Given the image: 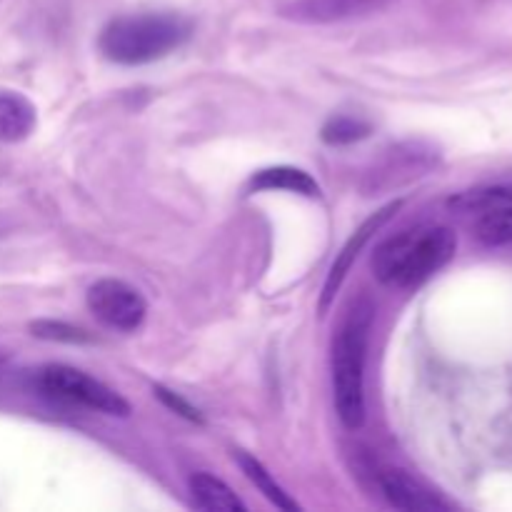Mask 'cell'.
Segmentation results:
<instances>
[{
  "label": "cell",
  "instance_id": "obj_1",
  "mask_svg": "<svg viewBox=\"0 0 512 512\" xmlns=\"http://www.w3.org/2000/svg\"><path fill=\"white\" fill-rule=\"evenodd\" d=\"M458 238L445 225H418L400 230L375 248L373 273L380 285L415 290L455 258Z\"/></svg>",
  "mask_w": 512,
  "mask_h": 512
},
{
  "label": "cell",
  "instance_id": "obj_2",
  "mask_svg": "<svg viewBox=\"0 0 512 512\" xmlns=\"http://www.w3.org/2000/svg\"><path fill=\"white\" fill-rule=\"evenodd\" d=\"M193 23L180 13H135L113 18L98 35V50L115 65H148L183 48Z\"/></svg>",
  "mask_w": 512,
  "mask_h": 512
},
{
  "label": "cell",
  "instance_id": "obj_3",
  "mask_svg": "<svg viewBox=\"0 0 512 512\" xmlns=\"http://www.w3.org/2000/svg\"><path fill=\"white\" fill-rule=\"evenodd\" d=\"M373 328V308L365 300L348 310L333 338V395L345 428L365 423V358Z\"/></svg>",
  "mask_w": 512,
  "mask_h": 512
},
{
  "label": "cell",
  "instance_id": "obj_4",
  "mask_svg": "<svg viewBox=\"0 0 512 512\" xmlns=\"http://www.w3.org/2000/svg\"><path fill=\"white\" fill-rule=\"evenodd\" d=\"M35 390L53 403L70 405V408H85L93 413L113 415V418H128V400L105 383L95 380L93 375L83 373L70 365H45L33 378Z\"/></svg>",
  "mask_w": 512,
  "mask_h": 512
},
{
  "label": "cell",
  "instance_id": "obj_5",
  "mask_svg": "<svg viewBox=\"0 0 512 512\" xmlns=\"http://www.w3.org/2000/svg\"><path fill=\"white\" fill-rule=\"evenodd\" d=\"M88 310L108 328L120 333H133L143 325L148 315V303L133 285L115 278H103L93 283L85 295Z\"/></svg>",
  "mask_w": 512,
  "mask_h": 512
},
{
  "label": "cell",
  "instance_id": "obj_6",
  "mask_svg": "<svg viewBox=\"0 0 512 512\" xmlns=\"http://www.w3.org/2000/svg\"><path fill=\"white\" fill-rule=\"evenodd\" d=\"M400 205H403V200H395V203L385 205L383 210H378L375 215H370L368 220H365L363 225H360L358 230H355L353 235L348 238V243L343 245V250L338 253V258H335L333 268H330L328 273V280H325V288H323V298H320V313H328L330 303H333V298L338 295L340 285H343L345 275L350 273V268H353V263L358 260L360 250L365 248V243H368L370 238H373L375 233H378L380 228H383L385 223H388L390 218H393V213H398Z\"/></svg>",
  "mask_w": 512,
  "mask_h": 512
},
{
  "label": "cell",
  "instance_id": "obj_7",
  "mask_svg": "<svg viewBox=\"0 0 512 512\" xmlns=\"http://www.w3.org/2000/svg\"><path fill=\"white\" fill-rule=\"evenodd\" d=\"M393 0H290L283 15L298 23H340L385 10Z\"/></svg>",
  "mask_w": 512,
  "mask_h": 512
},
{
  "label": "cell",
  "instance_id": "obj_8",
  "mask_svg": "<svg viewBox=\"0 0 512 512\" xmlns=\"http://www.w3.org/2000/svg\"><path fill=\"white\" fill-rule=\"evenodd\" d=\"M378 485H380V493H383V498L398 510L423 512V510H448L450 508V505L445 503L440 495H435L433 490L425 488L420 480L410 478L405 470H398V468L380 470Z\"/></svg>",
  "mask_w": 512,
  "mask_h": 512
},
{
  "label": "cell",
  "instance_id": "obj_9",
  "mask_svg": "<svg viewBox=\"0 0 512 512\" xmlns=\"http://www.w3.org/2000/svg\"><path fill=\"white\" fill-rule=\"evenodd\" d=\"M270 190H285V193L303 195V198H320V185L305 170L293 165H275V168L258 170L250 178L248 193H270Z\"/></svg>",
  "mask_w": 512,
  "mask_h": 512
},
{
  "label": "cell",
  "instance_id": "obj_10",
  "mask_svg": "<svg viewBox=\"0 0 512 512\" xmlns=\"http://www.w3.org/2000/svg\"><path fill=\"white\" fill-rule=\"evenodd\" d=\"M38 125V110L25 95L3 90L0 93V143H20Z\"/></svg>",
  "mask_w": 512,
  "mask_h": 512
},
{
  "label": "cell",
  "instance_id": "obj_11",
  "mask_svg": "<svg viewBox=\"0 0 512 512\" xmlns=\"http://www.w3.org/2000/svg\"><path fill=\"white\" fill-rule=\"evenodd\" d=\"M193 505L208 512H245L248 505L228 488L220 478L210 473H193L188 480Z\"/></svg>",
  "mask_w": 512,
  "mask_h": 512
},
{
  "label": "cell",
  "instance_id": "obj_12",
  "mask_svg": "<svg viewBox=\"0 0 512 512\" xmlns=\"http://www.w3.org/2000/svg\"><path fill=\"white\" fill-rule=\"evenodd\" d=\"M235 458H238L240 468H243V473L248 475L250 483H253L255 488H258L260 493H263L265 498H268L270 503L275 505V508H280V510H300V505L295 503V500L290 498V495L285 493L283 488H280L278 480H275L273 475H270L268 470L263 468V463H260V460H255L253 455L243 453V450H238V453H235Z\"/></svg>",
  "mask_w": 512,
  "mask_h": 512
},
{
  "label": "cell",
  "instance_id": "obj_13",
  "mask_svg": "<svg viewBox=\"0 0 512 512\" xmlns=\"http://www.w3.org/2000/svg\"><path fill=\"white\" fill-rule=\"evenodd\" d=\"M512 205V183L485 185V188L468 190L450 200V208L458 213H485V210Z\"/></svg>",
  "mask_w": 512,
  "mask_h": 512
},
{
  "label": "cell",
  "instance_id": "obj_14",
  "mask_svg": "<svg viewBox=\"0 0 512 512\" xmlns=\"http://www.w3.org/2000/svg\"><path fill=\"white\" fill-rule=\"evenodd\" d=\"M475 235L480 243L490 245V248L512 245V205L480 213L478 223H475Z\"/></svg>",
  "mask_w": 512,
  "mask_h": 512
},
{
  "label": "cell",
  "instance_id": "obj_15",
  "mask_svg": "<svg viewBox=\"0 0 512 512\" xmlns=\"http://www.w3.org/2000/svg\"><path fill=\"white\" fill-rule=\"evenodd\" d=\"M373 133V125L365 120L353 118V115H335L320 130V138L328 145H353L365 140Z\"/></svg>",
  "mask_w": 512,
  "mask_h": 512
},
{
  "label": "cell",
  "instance_id": "obj_16",
  "mask_svg": "<svg viewBox=\"0 0 512 512\" xmlns=\"http://www.w3.org/2000/svg\"><path fill=\"white\" fill-rule=\"evenodd\" d=\"M30 335L40 340H50V343H93V335L88 330L75 328V325L63 323V320H35V323H30Z\"/></svg>",
  "mask_w": 512,
  "mask_h": 512
},
{
  "label": "cell",
  "instance_id": "obj_17",
  "mask_svg": "<svg viewBox=\"0 0 512 512\" xmlns=\"http://www.w3.org/2000/svg\"><path fill=\"white\" fill-rule=\"evenodd\" d=\"M153 393L158 395L160 403H163L165 408H170V410H173V413L183 415V418H185V420H190V423L203 425V415H200V410L195 408V405H190L188 400H185V398H180L178 393H173V390L163 388V385H155Z\"/></svg>",
  "mask_w": 512,
  "mask_h": 512
}]
</instances>
